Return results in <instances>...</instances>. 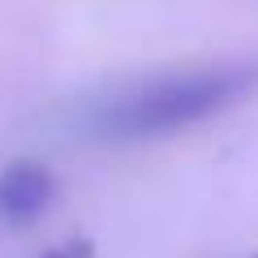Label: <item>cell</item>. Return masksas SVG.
<instances>
[{"label": "cell", "instance_id": "cell-3", "mask_svg": "<svg viewBox=\"0 0 258 258\" xmlns=\"http://www.w3.org/2000/svg\"><path fill=\"white\" fill-rule=\"evenodd\" d=\"M91 254H95V245L86 237H69V241H60V245L43 249V254H35V258H91Z\"/></svg>", "mask_w": 258, "mask_h": 258}, {"label": "cell", "instance_id": "cell-2", "mask_svg": "<svg viewBox=\"0 0 258 258\" xmlns=\"http://www.w3.org/2000/svg\"><path fill=\"white\" fill-rule=\"evenodd\" d=\"M56 198V176L39 159H18L0 172V220L5 224H35Z\"/></svg>", "mask_w": 258, "mask_h": 258}, {"label": "cell", "instance_id": "cell-1", "mask_svg": "<svg viewBox=\"0 0 258 258\" xmlns=\"http://www.w3.org/2000/svg\"><path fill=\"white\" fill-rule=\"evenodd\" d=\"M254 86H258V64H224V69H203V74H185V78H159V82L108 103L95 116V129L108 138H142V134L181 129L189 120H203L237 103Z\"/></svg>", "mask_w": 258, "mask_h": 258}]
</instances>
